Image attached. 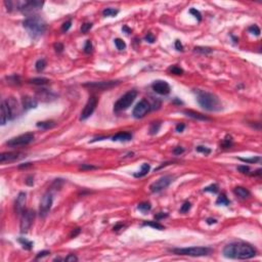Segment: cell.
<instances>
[{
  "mask_svg": "<svg viewBox=\"0 0 262 262\" xmlns=\"http://www.w3.org/2000/svg\"><path fill=\"white\" fill-rule=\"evenodd\" d=\"M256 255V250L250 244L243 242H235L226 245L223 249V256L229 259H245L253 258Z\"/></svg>",
  "mask_w": 262,
  "mask_h": 262,
  "instance_id": "obj_1",
  "label": "cell"
},
{
  "mask_svg": "<svg viewBox=\"0 0 262 262\" xmlns=\"http://www.w3.org/2000/svg\"><path fill=\"white\" fill-rule=\"evenodd\" d=\"M194 92L197 94L198 103L204 110L209 111V112H216V111H220L222 109L219 98L213 93L199 89Z\"/></svg>",
  "mask_w": 262,
  "mask_h": 262,
  "instance_id": "obj_2",
  "label": "cell"
},
{
  "mask_svg": "<svg viewBox=\"0 0 262 262\" xmlns=\"http://www.w3.org/2000/svg\"><path fill=\"white\" fill-rule=\"evenodd\" d=\"M23 26L27 29L32 38H39L46 30V23L39 15H31L23 22Z\"/></svg>",
  "mask_w": 262,
  "mask_h": 262,
  "instance_id": "obj_3",
  "label": "cell"
},
{
  "mask_svg": "<svg viewBox=\"0 0 262 262\" xmlns=\"http://www.w3.org/2000/svg\"><path fill=\"white\" fill-rule=\"evenodd\" d=\"M171 252L177 255L193 256V257H201L207 256L212 252V250L208 247H191V248H177L171 250Z\"/></svg>",
  "mask_w": 262,
  "mask_h": 262,
  "instance_id": "obj_4",
  "label": "cell"
},
{
  "mask_svg": "<svg viewBox=\"0 0 262 262\" xmlns=\"http://www.w3.org/2000/svg\"><path fill=\"white\" fill-rule=\"evenodd\" d=\"M137 96V91L136 90H130V91L126 92L123 96H121L117 100V103L114 105V111L115 112H122V111L127 110L132 103L134 102V99Z\"/></svg>",
  "mask_w": 262,
  "mask_h": 262,
  "instance_id": "obj_5",
  "label": "cell"
},
{
  "mask_svg": "<svg viewBox=\"0 0 262 262\" xmlns=\"http://www.w3.org/2000/svg\"><path fill=\"white\" fill-rule=\"evenodd\" d=\"M34 133L32 132H28L25 134H21V135L10 138L9 140L6 141V146L11 147H23L27 146V144H31L34 140Z\"/></svg>",
  "mask_w": 262,
  "mask_h": 262,
  "instance_id": "obj_6",
  "label": "cell"
},
{
  "mask_svg": "<svg viewBox=\"0 0 262 262\" xmlns=\"http://www.w3.org/2000/svg\"><path fill=\"white\" fill-rule=\"evenodd\" d=\"M35 218V211L32 209L25 210L23 212L22 218H21V224H20V229L22 233H26L29 232L30 227L32 226L33 221Z\"/></svg>",
  "mask_w": 262,
  "mask_h": 262,
  "instance_id": "obj_7",
  "label": "cell"
},
{
  "mask_svg": "<svg viewBox=\"0 0 262 262\" xmlns=\"http://www.w3.org/2000/svg\"><path fill=\"white\" fill-rule=\"evenodd\" d=\"M174 177L171 175H165V176H162L161 178H159L157 181L153 182L152 185H150V189L152 193H159V191H163L166 188L170 185V183L172 182Z\"/></svg>",
  "mask_w": 262,
  "mask_h": 262,
  "instance_id": "obj_8",
  "label": "cell"
},
{
  "mask_svg": "<svg viewBox=\"0 0 262 262\" xmlns=\"http://www.w3.org/2000/svg\"><path fill=\"white\" fill-rule=\"evenodd\" d=\"M119 84H120V81H114V80H112V81L88 82V83H85L83 86L91 88V89H94V90H108L117 86V85Z\"/></svg>",
  "mask_w": 262,
  "mask_h": 262,
  "instance_id": "obj_9",
  "label": "cell"
},
{
  "mask_svg": "<svg viewBox=\"0 0 262 262\" xmlns=\"http://www.w3.org/2000/svg\"><path fill=\"white\" fill-rule=\"evenodd\" d=\"M52 194L50 193H46L42 197V200L40 202V206H39V215L40 217H45L48 214V212L50 211L51 206H52Z\"/></svg>",
  "mask_w": 262,
  "mask_h": 262,
  "instance_id": "obj_10",
  "label": "cell"
},
{
  "mask_svg": "<svg viewBox=\"0 0 262 262\" xmlns=\"http://www.w3.org/2000/svg\"><path fill=\"white\" fill-rule=\"evenodd\" d=\"M150 105L147 99H141L137 105L134 107L132 115L134 118L136 119H141L150 112Z\"/></svg>",
  "mask_w": 262,
  "mask_h": 262,
  "instance_id": "obj_11",
  "label": "cell"
},
{
  "mask_svg": "<svg viewBox=\"0 0 262 262\" xmlns=\"http://www.w3.org/2000/svg\"><path fill=\"white\" fill-rule=\"evenodd\" d=\"M96 106H97V98L95 96H90L87 103L85 105L84 109L82 110L81 115H80V120L84 121V120H86V119L89 118V117L93 114V112L95 111Z\"/></svg>",
  "mask_w": 262,
  "mask_h": 262,
  "instance_id": "obj_12",
  "label": "cell"
},
{
  "mask_svg": "<svg viewBox=\"0 0 262 262\" xmlns=\"http://www.w3.org/2000/svg\"><path fill=\"white\" fill-rule=\"evenodd\" d=\"M153 90L160 95H167L170 93V85L166 81L163 80H158L155 81L152 85Z\"/></svg>",
  "mask_w": 262,
  "mask_h": 262,
  "instance_id": "obj_13",
  "label": "cell"
},
{
  "mask_svg": "<svg viewBox=\"0 0 262 262\" xmlns=\"http://www.w3.org/2000/svg\"><path fill=\"white\" fill-rule=\"evenodd\" d=\"M14 114L10 109L8 103L6 100H2L1 103V125H5L9 120L14 119Z\"/></svg>",
  "mask_w": 262,
  "mask_h": 262,
  "instance_id": "obj_14",
  "label": "cell"
},
{
  "mask_svg": "<svg viewBox=\"0 0 262 262\" xmlns=\"http://www.w3.org/2000/svg\"><path fill=\"white\" fill-rule=\"evenodd\" d=\"M26 202H27V194L25 193H20L14 203V212L17 215L23 214V212L25 211Z\"/></svg>",
  "mask_w": 262,
  "mask_h": 262,
  "instance_id": "obj_15",
  "label": "cell"
},
{
  "mask_svg": "<svg viewBox=\"0 0 262 262\" xmlns=\"http://www.w3.org/2000/svg\"><path fill=\"white\" fill-rule=\"evenodd\" d=\"M21 158V154L19 152H6V153H2L0 155V163L1 164H4V163H10L14 162V161L20 159Z\"/></svg>",
  "mask_w": 262,
  "mask_h": 262,
  "instance_id": "obj_16",
  "label": "cell"
},
{
  "mask_svg": "<svg viewBox=\"0 0 262 262\" xmlns=\"http://www.w3.org/2000/svg\"><path fill=\"white\" fill-rule=\"evenodd\" d=\"M22 105H23V109L25 111L31 110V109H35L37 108L38 102L37 99L32 96H29V95H24L22 97Z\"/></svg>",
  "mask_w": 262,
  "mask_h": 262,
  "instance_id": "obj_17",
  "label": "cell"
},
{
  "mask_svg": "<svg viewBox=\"0 0 262 262\" xmlns=\"http://www.w3.org/2000/svg\"><path fill=\"white\" fill-rule=\"evenodd\" d=\"M186 116L189 117V118H193V119H197V120H200V121H210V118L207 116L203 115L201 113H198V112H194V111H191V110H185V112Z\"/></svg>",
  "mask_w": 262,
  "mask_h": 262,
  "instance_id": "obj_18",
  "label": "cell"
},
{
  "mask_svg": "<svg viewBox=\"0 0 262 262\" xmlns=\"http://www.w3.org/2000/svg\"><path fill=\"white\" fill-rule=\"evenodd\" d=\"M132 138V134L129 132H120L117 133L116 135L112 137V140L114 141H129Z\"/></svg>",
  "mask_w": 262,
  "mask_h": 262,
  "instance_id": "obj_19",
  "label": "cell"
},
{
  "mask_svg": "<svg viewBox=\"0 0 262 262\" xmlns=\"http://www.w3.org/2000/svg\"><path fill=\"white\" fill-rule=\"evenodd\" d=\"M233 193L237 194L238 197H240L241 199H247L251 196L250 191L246 188H243V186H237L233 189Z\"/></svg>",
  "mask_w": 262,
  "mask_h": 262,
  "instance_id": "obj_20",
  "label": "cell"
},
{
  "mask_svg": "<svg viewBox=\"0 0 262 262\" xmlns=\"http://www.w3.org/2000/svg\"><path fill=\"white\" fill-rule=\"evenodd\" d=\"M28 83H31V84H34V85H45V84H48L49 83V80L47 78H41V77H38V78H33V79H30L28 80Z\"/></svg>",
  "mask_w": 262,
  "mask_h": 262,
  "instance_id": "obj_21",
  "label": "cell"
},
{
  "mask_svg": "<svg viewBox=\"0 0 262 262\" xmlns=\"http://www.w3.org/2000/svg\"><path fill=\"white\" fill-rule=\"evenodd\" d=\"M150 169V164H147V163H144V164L141 165L140 171H139L138 173H135V174H134V176H135V177H144V176H146V175L149 174Z\"/></svg>",
  "mask_w": 262,
  "mask_h": 262,
  "instance_id": "obj_22",
  "label": "cell"
},
{
  "mask_svg": "<svg viewBox=\"0 0 262 262\" xmlns=\"http://www.w3.org/2000/svg\"><path fill=\"white\" fill-rule=\"evenodd\" d=\"M55 126V122L54 121H42V122H38L37 123V127L41 129H44V130H47V129H51Z\"/></svg>",
  "mask_w": 262,
  "mask_h": 262,
  "instance_id": "obj_23",
  "label": "cell"
},
{
  "mask_svg": "<svg viewBox=\"0 0 262 262\" xmlns=\"http://www.w3.org/2000/svg\"><path fill=\"white\" fill-rule=\"evenodd\" d=\"M232 146H233L232 137L230 135H226L221 142V147L222 149H230Z\"/></svg>",
  "mask_w": 262,
  "mask_h": 262,
  "instance_id": "obj_24",
  "label": "cell"
},
{
  "mask_svg": "<svg viewBox=\"0 0 262 262\" xmlns=\"http://www.w3.org/2000/svg\"><path fill=\"white\" fill-rule=\"evenodd\" d=\"M137 209H138L141 213L147 214V212L150 211V209H152V205H150V203H149V202H144V203L138 204Z\"/></svg>",
  "mask_w": 262,
  "mask_h": 262,
  "instance_id": "obj_25",
  "label": "cell"
},
{
  "mask_svg": "<svg viewBox=\"0 0 262 262\" xmlns=\"http://www.w3.org/2000/svg\"><path fill=\"white\" fill-rule=\"evenodd\" d=\"M17 241H19V243L23 246V248L26 249V250H31V249L33 248V243L31 242V241H28L27 238H17Z\"/></svg>",
  "mask_w": 262,
  "mask_h": 262,
  "instance_id": "obj_26",
  "label": "cell"
},
{
  "mask_svg": "<svg viewBox=\"0 0 262 262\" xmlns=\"http://www.w3.org/2000/svg\"><path fill=\"white\" fill-rule=\"evenodd\" d=\"M7 83L11 85H21L22 84V81H21V78L17 75H12V76L6 77Z\"/></svg>",
  "mask_w": 262,
  "mask_h": 262,
  "instance_id": "obj_27",
  "label": "cell"
},
{
  "mask_svg": "<svg viewBox=\"0 0 262 262\" xmlns=\"http://www.w3.org/2000/svg\"><path fill=\"white\" fill-rule=\"evenodd\" d=\"M144 226H150L153 228H156V229H159V230H163L164 229V225H162L161 223L157 221H147V222H144Z\"/></svg>",
  "mask_w": 262,
  "mask_h": 262,
  "instance_id": "obj_28",
  "label": "cell"
},
{
  "mask_svg": "<svg viewBox=\"0 0 262 262\" xmlns=\"http://www.w3.org/2000/svg\"><path fill=\"white\" fill-rule=\"evenodd\" d=\"M229 200H228L226 198V196H225L224 194H221L218 196V198H217L216 200V204L217 205H222V206H228L229 205Z\"/></svg>",
  "mask_w": 262,
  "mask_h": 262,
  "instance_id": "obj_29",
  "label": "cell"
},
{
  "mask_svg": "<svg viewBox=\"0 0 262 262\" xmlns=\"http://www.w3.org/2000/svg\"><path fill=\"white\" fill-rule=\"evenodd\" d=\"M160 128H161V123H160V122H154V123L150 124V133L152 134V135H154V134H157L158 131L160 130Z\"/></svg>",
  "mask_w": 262,
  "mask_h": 262,
  "instance_id": "obj_30",
  "label": "cell"
},
{
  "mask_svg": "<svg viewBox=\"0 0 262 262\" xmlns=\"http://www.w3.org/2000/svg\"><path fill=\"white\" fill-rule=\"evenodd\" d=\"M118 14H119V10L115 8H106L103 9V14L105 15V17H116Z\"/></svg>",
  "mask_w": 262,
  "mask_h": 262,
  "instance_id": "obj_31",
  "label": "cell"
},
{
  "mask_svg": "<svg viewBox=\"0 0 262 262\" xmlns=\"http://www.w3.org/2000/svg\"><path fill=\"white\" fill-rule=\"evenodd\" d=\"M45 67H46V61L44 58L38 59V61L36 62V64H35V68H36V70H37L38 72L43 71V70L45 69Z\"/></svg>",
  "mask_w": 262,
  "mask_h": 262,
  "instance_id": "obj_32",
  "label": "cell"
},
{
  "mask_svg": "<svg viewBox=\"0 0 262 262\" xmlns=\"http://www.w3.org/2000/svg\"><path fill=\"white\" fill-rule=\"evenodd\" d=\"M168 72L171 74H174V75H182L183 74V70L177 66H171L170 68L168 69Z\"/></svg>",
  "mask_w": 262,
  "mask_h": 262,
  "instance_id": "obj_33",
  "label": "cell"
},
{
  "mask_svg": "<svg viewBox=\"0 0 262 262\" xmlns=\"http://www.w3.org/2000/svg\"><path fill=\"white\" fill-rule=\"evenodd\" d=\"M37 94L39 95V97L42 98L43 100H49V99H50V93H49L46 89L40 90V91L37 92Z\"/></svg>",
  "mask_w": 262,
  "mask_h": 262,
  "instance_id": "obj_34",
  "label": "cell"
},
{
  "mask_svg": "<svg viewBox=\"0 0 262 262\" xmlns=\"http://www.w3.org/2000/svg\"><path fill=\"white\" fill-rule=\"evenodd\" d=\"M115 45H116V47L119 49V50H124V49L126 48V43L120 38L115 39Z\"/></svg>",
  "mask_w": 262,
  "mask_h": 262,
  "instance_id": "obj_35",
  "label": "cell"
},
{
  "mask_svg": "<svg viewBox=\"0 0 262 262\" xmlns=\"http://www.w3.org/2000/svg\"><path fill=\"white\" fill-rule=\"evenodd\" d=\"M238 160H241L242 162H245V163H252V164H254V163L256 162H260L261 158L260 157H253V158H247V159H245V158H238Z\"/></svg>",
  "mask_w": 262,
  "mask_h": 262,
  "instance_id": "obj_36",
  "label": "cell"
},
{
  "mask_svg": "<svg viewBox=\"0 0 262 262\" xmlns=\"http://www.w3.org/2000/svg\"><path fill=\"white\" fill-rule=\"evenodd\" d=\"M218 191H219V188L216 183L211 185H209V186H207V188H204V191H208V193H213V194H217L218 193Z\"/></svg>",
  "mask_w": 262,
  "mask_h": 262,
  "instance_id": "obj_37",
  "label": "cell"
},
{
  "mask_svg": "<svg viewBox=\"0 0 262 262\" xmlns=\"http://www.w3.org/2000/svg\"><path fill=\"white\" fill-rule=\"evenodd\" d=\"M196 150H197V152H199V153H203V154H205V155H209V154H211V150H210L209 147H204V146H198V147H196Z\"/></svg>",
  "mask_w": 262,
  "mask_h": 262,
  "instance_id": "obj_38",
  "label": "cell"
},
{
  "mask_svg": "<svg viewBox=\"0 0 262 262\" xmlns=\"http://www.w3.org/2000/svg\"><path fill=\"white\" fill-rule=\"evenodd\" d=\"M194 51H196V52H200V53H205V54H207V53H210L212 51V49L211 48H209V47H200V46H198V47H194Z\"/></svg>",
  "mask_w": 262,
  "mask_h": 262,
  "instance_id": "obj_39",
  "label": "cell"
},
{
  "mask_svg": "<svg viewBox=\"0 0 262 262\" xmlns=\"http://www.w3.org/2000/svg\"><path fill=\"white\" fill-rule=\"evenodd\" d=\"M191 208V204L189 203V202H185V203L182 204V206H181V208L179 210L180 213H186V212L189 211V209Z\"/></svg>",
  "mask_w": 262,
  "mask_h": 262,
  "instance_id": "obj_40",
  "label": "cell"
},
{
  "mask_svg": "<svg viewBox=\"0 0 262 262\" xmlns=\"http://www.w3.org/2000/svg\"><path fill=\"white\" fill-rule=\"evenodd\" d=\"M249 32L250 33H252V34H254V35H256V36H259L260 35V29H259V27L258 26H256V25H253V26H251L250 28H249Z\"/></svg>",
  "mask_w": 262,
  "mask_h": 262,
  "instance_id": "obj_41",
  "label": "cell"
},
{
  "mask_svg": "<svg viewBox=\"0 0 262 262\" xmlns=\"http://www.w3.org/2000/svg\"><path fill=\"white\" fill-rule=\"evenodd\" d=\"M189 14H193L194 17L199 21V22L202 20V14H201V12H200L199 10H197L196 8H191V9H189Z\"/></svg>",
  "mask_w": 262,
  "mask_h": 262,
  "instance_id": "obj_42",
  "label": "cell"
},
{
  "mask_svg": "<svg viewBox=\"0 0 262 262\" xmlns=\"http://www.w3.org/2000/svg\"><path fill=\"white\" fill-rule=\"evenodd\" d=\"M238 170L243 174H250V167L246 165H241L238 167Z\"/></svg>",
  "mask_w": 262,
  "mask_h": 262,
  "instance_id": "obj_43",
  "label": "cell"
},
{
  "mask_svg": "<svg viewBox=\"0 0 262 262\" xmlns=\"http://www.w3.org/2000/svg\"><path fill=\"white\" fill-rule=\"evenodd\" d=\"M92 49H93V46H92V43L90 40H87L86 43H85L84 45V51L85 53H90L92 52Z\"/></svg>",
  "mask_w": 262,
  "mask_h": 262,
  "instance_id": "obj_44",
  "label": "cell"
},
{
  "mask_svg": "<svg viewBox=\"0 0 262 262\" xmlns=\"http://www.w3.org/2000/svg\"><path fill=\"white\" fill-rule=\"evenodd\" d=\"M91 28H92L91 23H85V24H83L82 27H81V33H83V34H86V33L90 29H91Z\"/></svg>",
  "mask_w": 262,
  "mask_h": 262,
  "instance_id": "obj_45",
  "label": "cell"
},
{
  "mask_svg": "<svg viewBox=\"0 0 262 262\" xmlns=\"http://www.w3.org/2000/svg\"><path fill=\"white\" fill-rule=\"evenodd\" d=\"M71 26H72V21L71 20H69L68 22L64 23L63 26H62V32H63V33L68 32L69 29L71 28Z\"/></svg>",
  "mask_w": 262,
  "mask_h": 262,
  "instance_id": "obj_46",
  "label": "cell"
},
{
  "mask_svg": "<svg viewBox=\"0 0 262 262\" xmlns=\"http://www.w3.org/2000/svg\"><path fill=\"white\" fill-rule=\"evenodd\" d=\"M53 47H54V49H55L56 52L61 53V52H63V50H64V44H63V43H61V42L54 43Z\"/></svg>",
  "mask_w": 262,
  "mask_h": 262,
  "instance_id": "obj_47",
  "label": "cell"
},
{
  "mask_svg": "<svg viewBox=\"0 0 262 262\" xmlns=\"http://www.w3.org/2000/svg\"><path fill=\"white\" fill-rule=\"evenodd\" d=\"M65 261H67V262H76V261H78V257L77 256H75L74 254H70L69 256H67L66 257V259H65Z\"/></svg>",
  "mask_w": 262,
  "mask_h": 262,
  "instance_id": "obj_48",
  "label": "cell"
},
{
  "mask_svg": "<svg viewBox=\"0 0 262 262\" xmlns=\"http://www.w3.org/2000/svg\"><path fill=\"white\" fill-rule=\"evenodd\" d=\"M183 152H185V150H183V147H176L175 149L173 150V154L176 155V156L181 155Z\"/></svg>",
  "mask_w": 262,
  "mask_h": 262,
  "instance_id": "obj_49",
  "label": "cell"
},
{
  "mask_svg": "<svg viewBox=\"0 0 262 262\" xmlns=\"http://www.w3.org/2000/svg\"><path fill=\"white\" fill-rule=\"evenodd\" d=\"M146 40L147 41V42H150V43H154L155 42V37H154V35L152 34V33H147V35L146 36Z\"/></svg>",
  "mask_w": 262,
  "mask_h": 262,
  "instance_id": "obj_50",
  "label": "cell"
},
{
  "mask_svg": "<svg viewBox=\"0 0 262 262\" xmlns=\"http://www.w3.org/2000/svg\"><path fill=\"white\" fill-rule=\"evenodd\" d=\"M80 232H81V228H75V229H73L72 230V232H71V235H70V237L71 238H76L78 235H79L80 233Z\"/></svg>",
  "mask_w": 262,
  "mask_h": 262,
  "instance_id": "obj_51",
  "label": "cell"
},
{
  "mask_svg": "<svg viewBox=\"0 0 262 262\" xmlns=\"http://www.w3.org/2000/svg\"><path fill=\"white\" fill-rule=\"evenodd\" d=\"M175 48L177 49L178 51H183V45L179 40L175 41Z\"/></svg>",
  "mask_w": 262,
  "mask_h": 262,
  "instance_id": "obj_52",
  "label": "cell"
},
{
  "mask_svg": "<svg viewBox=\"0 0 262 262\" xmlns=\"http://www.w3.org/2000/svg\"><path fill=\"white\" fill-rule=\"evenodd\" d=\"M166 217H168V214L163 213V212H161V213H158V214L155 215V218L157 219V220H161V219H163V218H166Z\"/></svg>",
  "mask_w": 262,
  "mask_h": 262,
  "instance_id": "obj_53",
  "label": "cell"
},
{
  "mask_svg": "<svg viewBox=\"0 0 262 262\" xmlns=\"http://www.w3.org/2000/svg\"><path fill=\"white\" fill-rule=\"evenodd\" d=\"M80 169L81 170H91V169H96V167L95 166H92V165H82L81 167H80Z\"/></svg>",
  "mask_w": 262,
  "mask_h": 262,
  "instance_id": "obj_54",
  "label": "cell"
},
{
  "mask_svg": "<svg viewBox=\"0 0 262 262\" xmlns=\"http://www.w3.org/2000/svg\"><path fill=\"white\" fill-rule=\"evenodd\" d=\"M185 124H183V123H179V124H177V125H176L175 130L177 131V132H182L183 130H185Z\"/></svg>",
  "mask_w": 262,
  "mask_h": 262,
  "instance_id": "obj_55",
  "label": "cell"
},
{
  "mask_svg": "<svg viewBox=\"0 0 262 262\" xmlns=\"http://www.w3.org/2000/svg\"><path fill=\"white\" fill-rule=\"evenodd\" d=\"M26 185L32 186L33 185H34V178H33V176H28L27 179H26Z\"/></svg>",
  "mask_w": 262,
  "mask_h": 262,
  "instance_id": "obj_56",
  "label": "cell"
},
{
  "mask_svg": "<svg viewBox=\"0 0 262 262\" xmlns=\"http://www.w3.org/2000/svg\"><path fill=\"white\" fill-rule=\"evenodd\" d=\"M49 253V251H42V252H39L38 255L36 256V259H39V258H42V257H45V256H47Z\"/></svg>",
  "mask_w": 262,
  "mask_h": 262,
  "instance_id": "obj_57",
  "label": "cell"
},
{
  "mask_svg": "<svg viewBox=\"0 0 262 262\" xmlns=\"http://www.w3.org/2000/svg\"><path fill=\"white\" fill-rule=\"evenodd\" d=\"M123 227H125V225H124V224H122V223H118L117 225H115V226H114V228H113V229L115 230V232H117V230L121 229V228H123Z\"/></svg>",
  "mask_w": 262,
  "mask_h": 262,
  "instance_id": "obj_58",
  "label": "cell"
},
{
  "mask_svg": "<svg viewBox=\"0 0 262 262\" xmlns=\"http://www.w3.org/2000/svg\"><path fill=\"white\" fill-rule=\"evenodd\" d=\"M206 222L207 223H208L209 225H211V224H215L217 222V220L216 219H214V218H208L206 220Z\"/></svg>",
  "mask_w": 262,
  "mask_h": 262,
  "instance_id": "obj_59",
  "label": "cell"
},
{
  "mask_svg": "<svg viewBox=\"0 0 262 262\" xmlns=\"http://www.w3.org/2000/svg\"><path fill=\"white\" fill-rule=\"evenodd\" d=\"M122 31H123V32H125L126 34H130V33H131V29H129L127 26H124V27L122 28Z\"/></svg>",
  "mask_w": 262,
  "mask_h": 262,
  "instance_id": "obj_60",
  "label": "cell"
},
{
  "mask_svg": "<svg viewBox=\"0 0 262 262\" xmlns=\"http://www.w3.org/2000/svg\"><path fill=\"white\" fill-rule=\"evenodd\" d=\"M32 164H31V163H26V164H23V165H20L19 166V168L20 169H22V168H27V167H29V166H31Z\"/></svg>",
  "mask_w": 262,
  "mask_h": 262,
  "instance_id": "obj_61",
  "label": "cell"
}]
</instances>
